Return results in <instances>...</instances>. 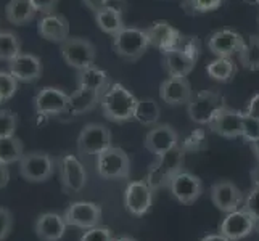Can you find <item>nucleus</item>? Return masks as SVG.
Segmentation results:
<instances>
[{"instance_id": "obj_51", "label": "nucleus", "mask_w": 259, "mask_h": 241, "mask_svg": "<svg viewBox=\"0 0 259 241\" xmlns=\"http://www.w3.org/2000/svg\"><path fill=\"white\" fill-rule=\"evenodd\" d=\"M245 2H254V0H245Z\"/></svg>"}, {"instance_id": "obj_40", "label": "nucleus", "mask_w": 259, "mask_h": 241, "mask_svg": "<svg viewBox=\"0 0 259 241\" xmlns=\"http://www.w3.org/2000/svg\"><path fill=\"white\" fill-rule=\"evenodd\" d=\"M177 49H181L182 52H185L187 55H190L192 58H195L198 61V57H200V42H198V37H181L179 40V45Z\"/></svg>"}, {"instance_id": "obj_28", "label": "nucleus", "mask_w": 259, "mask_h": 241, "mask_svg": "<svg viewBox=\"0 0 259 241\" xmlns=\"http://www.w3.org/2000/svg\"><path fill=\"white\" fill-rule=\"evenodd\" d=\"M108 85V74L97 66H89L85 69L77 71V87L89 88V90L102 92Z\"/></svg>"}, {"instance_id": "obj_21", "label": "nucleus", "mask_w": 259, "mask_h": 241, "mask_svg": "<svg viewBox=\"0 0 259 241\" xmlns=\"http://www.w3.org/2000/svg\"><path fill=\"white\" fill-rule=\"evenodd\" d=\"M8 69L20 82H35L42 76V61L31 53H20L8 63Z\"/></svg>"}, {"instance_id": "obj_25", "label": "nucleus", "mask_w": 259, "mask_h": 241, "mask_svg": "<svg viewBox=\"0 0 259 241\" xmlns=\"http://www.w3.org/2000/svg\"><path fill=\"white\" fill-rule=\"evenodd\" d=\"M100 98H102V92L77 87V90H74L69 95V105L66 113L71 116H76L91 111L95 108L97 103H100Z\"/></svg>"}, {"instance_id": "obj_46", "label": "nucleus", "mask_w": 259, "mask_h": 241, "mask_svg": "<svg viewBox=\"0 0 259 241\" xmlns=\"http://www.w3.org/2000/svg\"><path fill=\"white\" fill-rule=\"evenodd\" d=\"M201 241H230V239L219 233V235H208V236H204Z\"/></svg>"}, {"instance_id": "obj_29", "label": "nucleus", "mask_w": 259, "mask_h": 241, "mask_svg": "<svg viewBox=\"0 0 259 241\" xmlns=\"http://www.w3.org/2000/svg\"><path fill=\"white\" fill-rule=\"evenodd\" d=\"M206 73L212 80H216V82H229V80L235 76L237 68L230 58L216 57V60H212L206 66Z\"/></svg>"}, {"instance_id": "obj_48", "label": "nucleus", "mask_w": 259, "mask_h": 241, "mask_svg": "<svg viewBox=\"0 0 259 241\" xmlns=\"http://www.w3.org/2000/svg\"><path fill=\"white\" fill-rule=\"evenodd\" d=\"M251 151H253V155L256 156V159H257V163H259V140H256V141H251Z\"/></svg>"}, {"instance_id": "obj_41", "label": "nucleus", "mask_w": 259, "mask_h": 241, "mask_svg": "<svg viewBox=\"0 0 259 241\" xmlns=\"http://www.w3.org/2000/svg\"><path fill=\"white\" fill-rule=\"evenodd\" d=\"M13 227V214L7 208H0V241L10 235Z\"/></svg>"}, {"instance_id": "obj_31", "label": "nucleus", "mask_w": 259, "mask_h": 241, "mask_svg": "<svg viewBox=\"0 0 259 241\" xmlns=\"http://www.w3.org/2000/svg\"><path fill=\"white\" fill-rule=\"evenodd\" d=\"M23 156H24V147L20 138L15 135L0 138V163H4L7 166L13 163H20Z\"/></svg>"}, {"instance_id": "obj_32", "label": "nucleus", "mask_w": 259, "mask_h": 241, "mask_svg": "<svg viewBox=\"0 0 259 241\" xmlns=\"http://www.w3.org/2000/svg\"><path fill=\"white\" fill-rule=\"evenodd\" d=\"M238 60L245 69H259V35H251L248 40H245L242 50L238 52Z\"/></svg>"}, {"instance_id": "obj_18", "label": "nucleus", "mask_w": 259, "mask_h": 241, "mask_svg": "<svg viewBox=\"0 0 259 241\" xmlns=\"http://www.w3.org/2000/svg\"><path fill=\"white\" fill-rule=\"evenodd\" d=\"M245 43V39L238 32L232 29H221L214 32L209 40L208 47L216 57H226L230 58L232 55H238V52L242 50Z\"/></svg>"}, {"instance_id": "obj_52", "label": "nucleus", "mask_w": 259, "mask_h": 241, "mask_svg": "<svg viewBox=\"0 0 259 241\" xmlns=\"http://www.w3.org/2000/svg\"><path fill=\"white\" fill-rule=\"evenodd\" d=\"M254 4H257V5H259V0H254Z\"/></svg>"}, {"instance_id": "obj_20", "label": "nucleus", "mask_w": 259, "mask_h": 241, "mask_svg": "<svg viewBox=\"0 0 259 241\" xmlns=\"http://www.w3.org/2000/svg\"><path fill=\"white\" fill-rule=\"evenodd\" d=\"M159 97L161 100L171 106L187 105L192 100V87L187 77H172L169 76L159 87Z\"/></svg>"}, {"instance_id": "obj_3", "label": "nucleus", "mask_w": 259, "mask_h": 241, "mask_svg": "<svg viewBox=\"0 0 259 241\" xmlns=\"http://www.w3.org/2000/svg\"><path fill=\"white\" fill-rule=\"evenodd\" d=\"M150 47V39L145 29L139 28H124L113 35V49L124 60L136 61Z\"/></svg>"}, {"instance_id": "obj_11", "label": "nucleus", "mask_w": 259, "mask_h": 241, "mask_svg": "<svg viewBox=\"0 0 259 241\" xmlns=\"http://www.w3.org/2000/svg\"><path fill=\"white\" fill-rule=\"evenodd\" d=\"M211 201L222 212H234L243 208L245 196L235 183L229 180H221L211 186Z\"/></svg>"}, {"instance_id": "obj_49", "label": "nucleus", "mask_w": 259, "mask_h": 241, "mask_svg": "<svg viewBox=\"0 0 259 241\" xmlns=\"http://www.w3.org/2000/svg\"><path fill=\"white\" fill-rule=\"evenodd\" d=\"M114 241H137V239H134L131 236H119V238H114Z\"/></svg>"}, {"instance_id": "obj_23", "label": "nucleus", "mask_w": 259, "mask_h": 241, "mask_svg": "<svg viewBox=\"0 0 259 241\" xmlns=\"http://www.w3.org/2000/svg\"><path fill=\"white\" fill-rule=\"evenodd\" d=\"M37 31L46 40L61 43L69 37V23L65 16L58 13H49L40 18Z\"/></svg>"}, {"instance_id": "obj_9", "label": "nucleus", "mask_w": 259, "mask_h": 241, "mask_svg": "<svg viewBox=\"0 0 259 241\" xmlns=\"http://www.w3.org/2000/svg\"><path fill=\"white\" fill-rule=\"evenodd\" d=\"M66 224L77 228H92L97 227L102 220V208L91 201H76L71 203L66 212L63 214Z\"/></svg>"}, {"instance_id": "obj_5", "label": "nucleus", "mask_w": 259, "mask_h": 241, "mask_svg": "<svg viewBox=\"0 0 259 241\" xmlns=\"http://www.w3.org/2000/svg\"><path fill=\"white\" fill-rule=\"evenodd\" d=\"M224 106V98L216 90H201L187 103V113L196 124H209Z\"/></svg>"}, {"instance_id": "obj_35", "label": "nucleus", "mask_w": 259, "mask_h": 241, "mask_svg": "<svg viewBox=\"0 0 259 241\" xmlns=\"http://www.w3.org/2000/svg\"><path fill=\"white\" fill-rule=\"evenodd\" d=\"M18 80L12 73L0 71V103H4L16 93Z\"/></svg>"}, {"instance_id": "obj_45", "label": "nucleus", "mask_w": 259, "mask_h": 241, "mask_svg": "<svg viewBox=\"0 0 259 241\" xmlns=\"http://www.w3.org/2000/svg\"><path fill=\"white\" fill-rule=\"evenodd\" d=\"M8 180H10V172H8L7 164L0 163V190L5 188L8 185Z\"/></svg>"}, {"instance_id": "obj_17", "label": "nucleus", "mask_w": 259, "mask_h": 241, "mask_svg": "<svg viewBox=\"0 0 259 241\" xmlns=\"http://www.w3.org/2000/svg\"><path fill=\"white\" fill-rule=\"evenodd\" d=\"M144 143L150 153H153L158 158L179 145V135L171 126L161 124V126L153 127L147 133Z\"/></svg>"}, {"instance_id": "obj_44", "label": "nucleus", "mask_w": 259, "mask_h": 241, "mask_svg": "<svg viewBox=\"0 0 259 241\" xmlns=\"http://www.w3.org/2000/svg\"><path fill=\"white\" fill-rule=\"evenodd\" d=\"M246 114L253 116V118H257L259 119V93H256L251 100L248 102V106H246Z\"/></svg>"}, {"instance_id": "obj_24", "label": "nucleus", "mask_w": 259, "mask_h": 241, "mask_svg": "<svg viewBox=\"0 0 259 241\" xmlns=\"http://www.w3.org/2000/svg\"><path fill=\"white\" fill-rule=\"evenodd\" d=\"M163 55H164V68L167 71V74L172 77H187L196 65V60L192 58L190 55H187L181 49L169 50L163 53Z\"/></svg>"}, {"instance_id": "obj_15", "label": "nucleus", "mask_w": 259, "mask_h": 241, "mask_svg": "<svg viewBox=\"0 0 259 241\" xmlns=\"http://www.w3.org/2000/svg\"><path fill=\"white\" fill-rule=\"evenodd\" d=\"M242 121H243V113L230 110L224 105L208 126L214 133H218L221 137L235 138V137H242Z\"/></svg>"}, {"instance_id": "obj_50", "label": "nucleus", "mask_w": 259, "mask_h": 241, "mask_svg": "<svg viewBox=\"0 0 259 241\" xmlns=\"http://www.w3.org/2000/svg\"><path fill=\"white\" fill-rule=\"evenodd\" d=\"M256 230L259 231V222H256Z\"/></svg>"}, {"instance_id": "obj_22", "label": "nucleus", "mask_w": 259, "mask_h": 241, "mask_svg": "<svg viewBox=\"0 0 259 241\" xmlns=\"http://www.w3.org/2000/svg\"><path fill=\"white\" fill-rule=\"evenodd\" d=\"M66 220L63 216L57 212H46L35 220V235L42 241H60L65 236L66 231Z\"/></svg>"}, {"instance_id": "obj_39", "label": "nucleus", "mask_w": 259, "mask_h": 241, "mask_svg": "<svg viewBox=\"0 0 259 241\" xmlns=\"http://www.w3.org/2000/svg\"><path fill=\"white\" fill-rule=\"evenodd\" d=\"M243 209L251 214V217L259 222V185H254L251 191L248 193L246 200L243 203Z\"/></svg>"}, {"instance_id": "obj_10", "label": "nucleus", "mask_w": 259, "mask_h": 241, "mask_svg": "<svg viewBox=\"0 0 259 241\" xmlns=\"http://www.w3.org/2000/svg\"><path fill=\"white\" fill-rule=\"evenodd\" d=\"M69 95L58 87H42L34 98V106L37 114L42 116H57L68 111Z\"/></svg>"}, {"instance_id": "obj_2", "label": "nucleus", "mask_w": 259, "mask_h": 241, "mask_svg": "<svg viewBox=\"0 0 259 241\" xmlns=\"http://www.w3.org/2000/svg\"><path fill=\"white\" fill-rule=\"evenodd\" d=\"M184 166V151L176 147L172 150L166 151L164 155L158 156L156 163L150 167V171L145 177V182L150 185L153 191H158L169 186L171 178L182 171Z\"/></svg>"}, {"instance_id": "obj_7", "label": "nucleus", "mask_w": 259, "mask_h": 241, "mask_svg": "<svg viewBox=\"0 0 259 241\" xmlns=\"http://www.w3.org/2000/svg\"><path fill=\"white\" fill-rule=\"evenodd\" d=\"M111 147V132L103 124H87L77 137V150L82 155H100Z\"/></svg>"}, {"instance_id": "obj_33", "label": "nucleus", "mask_w": 259, "mask_h": 241, "mask_svg": "<svg viewBox=\"0 0 259 241\" xmlns=\"http://www.w3.org/2000/svg\"><path fill=\"white\" fill-rule=\"evenodd\" d=\"M21 53L20 39L10 31H0V60L10 61Z\"/></svg>"}, {"instance_id": "obj_16", "label": "nucleus", "mask_w": 259, "mask_h": 241, "mask_svg": "<svg viewBox=\"0 0 259 241\" xmlns=\"http://www.w3.org/2000/svg\"><path fill=\"white\" fill-rule=\"evenodd\" d=\"M61 182L68 191H81L87 182V172L82 163L73 155H65L60 159Z\"/></svg>"}, {"instance_id": "obj_42", "label": "nucleus", "mask_w": 259, "mask_h": 241, "mask_svg": "<svg viewBox=\"0 0 259 241\" xmlns=\"http://www.w3.org/2000/svg\"><path fill=\"white\" fill-rule=\"evenodd\" d=\"M35 12L44 13V15H49L55 12V8L58 5V0H31Z\"/></svg>"}, {"instance_id": "obj_12", "label": "nucleus", "mask_w": 259, "mask_h": 241, "mask_svg": "<svg viewBox=\"0 0 259 241\" xmlns=\"http://www.w3.org/2000/svg\"><path fill=\"white\" fill-rule=\"evenodd\" d=\"M169 190L174 198L182 204H192L200 198L203 193V183L200 177L190 172L181 171L169 182Z\"/></svg>"}, {"instance_id": "obj_4", "label": "nucleus", "mask_w": 259, "mask_h": 241, "mask_svg": "<svg viewBox=\"0 0 259 241\" xmlns=\"http://www.w3.org/2000/svg\"><path fill=\"white\" fill-rule=\"evenodd\" d=\"M97 171L108 180L127 178L131 172V159L124 150L110 147L100 155H97Z\"/></svg>"}, {"instance_id": "obj_13", "label": "nucleus", "mask_w": 259, "mask_h": 241, "mask_svg": "<svg viewBox=\"0 0 259 241\" xmlns=\"http://www.w3.org/2000/svg\"><path fill=\"white\" fill-rule=\"evenodd\" d=\"M254 228L256 220L251 217V214L246 212L245 209H237L227 214L219 227V231L221 235H224L230 241H237L248 236Z\"/></svg>"}, {"instance_id": "obj_26", "label": "nucleus", "mask_w": 259, "mask_h": 241, "mask_svg": "<svg viewBox=\"0 0 259 241\" xmlns=\"http://www.w3.org/2000/svg\"><path fill=\"white\" fill-rule=\"evenodd\" d=\"M94 15H95V23H97V26L105 34L114 35V34H118L124 28V21H122V15H121L119 8L111 7V5H106L105 8L98 10Z\"/></svg>"}, {"instance_id": "obj_43", "label": "nucleus", "mask_w": 259, "mask_h": 241, "mask_svg": "<svg viewBox=\"0 0 259 241\" xmlns=\"http://www.w3.org/2000/svg\"><path fill=\"white\" fill-rule=\"evenodd\" d=\"M82 2L92 13H97L98 10H102V8H105L106 5H110V0H82Z\"/></svg>"}, {"instance_id": "obj_8", "label": "nucleus", "mask_w": 259, "mask_h": 241, "mask_svg": "<svg viewBox=\"0 0 259 241\" xmlns=\"http://www.w3.org/2000/svg\"><path fill=\"white\" fill-rule=\"evenodd\" d=\"M20 174L28 182H46L53 174V161L47 153L40 151L26 153L20 161Z\"/></svg>"}, {"instance_id": "obj_47", "label": "nucleus", "mask_w": 259, "mask_h": 241, "mask_svg": "<svg viewBox=\"0 0 259 241\" xmlns=\"http://www.w3.org/2000/svg\"><path fill=\"white\" fill-rule=\"evenodd\" d=\"M251 180H253V183L254 185H259V163H257V166L256 167H253L251 169Z\"/></svg>"}, {"instance_id": "obj_34", "label": "nucleus", "mask_w": 259, "mask_h": 241, "mask_svg": "<svg viewBox=\"0 0 259 241\" xmlns=\"http://www.w3.org/2000/svg\"><path fill=\"white\" fill-rule=\"evenodd\" d=\"M224 0H184L182 7L187 13L198 15V13H208L212 10H218Z\"/></svg>"}, {"instance_id": "obj_38", "label": "nucleus", "mask_w": 259, "mask_h": 241, "mask_svg": "<svg viewBox=\"0 0 259 241\" xmlns=\"http://www.w3.org/2000/svg\"><path fill=\"white\" fill-rule=\"evenodd\" d=\"M81 241H114V236L108 227H92L87 228L85 233L81 236Z\"/></svg>"}, {"instance_id": "obj_27", "label": "nucleus", "mask_w": 259, "mask_h": 241, "mask_svg": "<svg viewBox=\"0 0 259 241\" xmlns=\"http://www.w3.org/2000/svg\"><path fill=\"white\" fill-rule=\"evenodd\" d=\"M37 13L31 0H10L5 7V16L8 23L21 26L32 21L34 15Z\"/></svg>"}, {"instance_id": "obj_14", "label": "nucleus", "mask_w": 259, "mask_h": 241, "mask_svg": "<svg viewBox=\"0 0 259 241\" xmlns=\"http://www.w3.org/2000/svg\"><path fill=\"white\" fill-rule=\"evenodd\" d=\"M153 190L145 180L131 182L124 193V203L126 208L134 216H144L151 208L153 203Z\"/></svg>"}, {"instance_id": "obj_19", "label": "nucleus", "mask_w": 259, "mask_h": 241, "mask_svg": "<svg viewBox=\"0 0 259 241\" xmlns=\"http://www.w3.org/2000/svg\"><path fill=\"white\" fill-rule=\"evenodd\" d=\"M145 31L148 34L150 45L161 50L163 53L177 49L179 40L182 37L181 32L166 21H156L153 24H150Z\"/></svg>"}, {"instance_id": "obj_6", "label": "nucleus", "mask_w": 259, "mask_h": 241, "mask_svg": "<svg viewBox=\"0 0 259 241\" xmlns=\"http://www.w3.org/2000/svg\"><path fill=\"white\" fill-rule=\"evenodd\" d=\"M60 52L66 65L77 71L92 66L95 61V47L82 37H68L60 43Z\"/></svg>"}, {"instance_id": "obj_37", "label": "nucleus", "mask_w": 259, "mask_h": 241, "mask_svg": "<svg viewBox=\"0 0 259 241\" xmlns=\"http://www.w3.org/2000/svg\"><path fill=\"white\" fill-rule=\"evenodd\" d=\"M242 137L246 141H256L259 140V119L253 118L246 113H243V121H242Z\"/></svg>"}, {"instance_id": "obj_30", "label": "nucleus", "mask_w": 259, "mask_h": 241, "mask_svg": "<svg viewBox=\"0 0 259 241\" xmlns=\"http://www.w3.org/2000/svg\"><path fill=\"white\" fill-rule=\"evenodd\" d=\"M159 114H161V110H159V105L153 98H142V100H137L136 114H134V119L137 122L144 124V126H153V124L158 122Z\"/></svg>"}, {"instance_id": "obj_36", "label": "nucleus", "mask_w": 259, "mask_h": 241, "mask_svg": "<svg viewBox=\"0 0 259 241\" xmlns=\"http://www.w3.org/2000/svg\"><path fill=\"white\" fill-rule=\"evenodd\" d=\"M18 127V116L10 110H0V138L15 135Z\"/></svg>"}, {"instance_id": "obj_1", "label": "nucleus", "mask_w": 259, "mask_h": 241, "mask_svg": "<svg viewBox=\"0 0 259 241\" xmlns=\"http://www.w3.org/2000/svg\"><path fill=\"white\" fill-rule=\"evenodd\" d=\"M102 111L111 122H127L134 119L137 98L122 84H113L100 98Z\"/></svg>"}]
</instances>
